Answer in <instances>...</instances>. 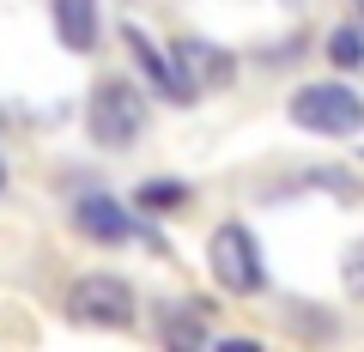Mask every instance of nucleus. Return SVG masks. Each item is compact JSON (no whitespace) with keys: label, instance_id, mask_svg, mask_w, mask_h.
<instances>
[{"label":"nucleus","instance_id":"nucleus-1","mask_svg":"<svg viewBox=\"0 0 364 352\" xmlns=\"http://www.w3.org/2000/svg\"><path fill=\"white\" fill-rule=\"evenodd\" d=\"M85 122H91V140L97 146H134L140 140V128H146V97H140V85H128V79H104L97 92H91V110H85Z\"/></svg>","mask_w":364,"mask_h":352},{"label":"nucleus","instance_id":"nucleus-2","mask_svg":"<svg viewBox=\"0 0 364 352\" xmlns=\"http://www.w3.org/2000/svg\"><path fill=\"white\" fill-rule=\"evenodd\" d=\"M207 261H213V274H219L225 292H261L267 286V267H261V243L249 225H219L207 243Z\"/></svg>","mask_w":364,"mask_h":352},{"label":"nucleus","instance_id":"nucleus-3","mask_svg":"<svg viewBox=\"0 0 364 352\" xmlns=\"http://www.w3.org/2000/svg\"><path fill=\"white\" fill-rule=\"evenodd\" d=\"M67 316L85 328H128L134 322V286L122 274H85L67 292Z\"/></svg>","mask_w":364,"mask_h":352},{"label":"nucleus","instance_id":"nucleus-4","mask_svg":"<svg viewBox=\"0 0 364 352\" xmlns=\"http://www.w3.org/2000/svg\"><path fill=\"white\" fill-rule=\"evenodd\" d=\"M291 122L310 134H358L364 128V97L352 85H304L291 97Z\"/></svg>","mask_w":364,"mask_h":352},{"label":"nucleus","instance_id":"nucleus-5","mask_svg":"<svg viewBox=\"0 0 364 352\" xmlns=\"http://www.w3.org/2000/svg\"><path fill=\"white\" fill-rule=\"evenodd\" d=\"M176 67H182V92L195 97V92H207V85H225L231 79V61H225L213 43H176Z\"/></svg>","mask_w":364,"mask_h":352},{"label":"nucleus","instance_id":"nucleus-6","mask_svg":"<svg viewBox=\"0 0 364 352\" xmlns=\"http://www.w3.org/2000/svg\"><path fill=\"white\" fill-rule=\"evenodd\" d=\"M73 219H79V231L97 237V243H128V237H134V219L116 207V201H104V195H85Z\"/></svg>","mask_w":364,"mask_h":352},{"label":"nucleus","instance_id":"nucleus-7","mask_svg":"<svg viewBox=\"0 0 364 352\" xmlns=\"http://www.w3.org/2000/svg\"><path fill=\"white\" fill-rule=\"evenodd\" d=\"M49 13H55V31H61V43L73 55H85L97 43V0H49Z\"/></svg>","mask_w":364,"mask_h":352},{"label":"nucleus","instance_id":"nucleus-8","mask_svg":"<svg viewBox=\"0 0 364 352\" xmlns=\"http://www.w3.org/2000/svg\"><path fill=\"white\" fill-rule=\"evenodd\" d=\"M128 49L140 55V67H146V79H152L158 92L170 97V104H188V92H182V79L170 73V61H164V55L152 49V43H146V31H134V25H128Z\"/></svg>","mask_w":364,"mask_h":352},{"label":"nucleus","instance_id":"nucleus-9","mask_svg":"<svg viewBox=\"0 0 364 352\" xmlns=\"http://www.w3.org/2000/svg\"><path fill=\"white\" fill-rule=\"evenodd\" d=\"M134 201H140L146 213H170V207L188 201V188H182L176 176H158V183H140V188H134Z\"/></svg>","mask_w":364,"mask_h":352},{"label":"nucleus","instance_id":"nucleus-10","mask_svg":"<svg viewBox=\"0 0 364 352\" xmlns=\"http://www.w3.org/2000/svg\"><path fill=\"white\" fill-rule=\"evenodd\" d=\"M328 55H334V67H358L364 61V31L358 25H340L334 37H328Z\"/></svg>","mask_w":364,"mask_h":352},{"label":"nucleus","instance_id":"nucleus-11","mask_svg":"<svg viewBox=\"0 0 364 352\" xmlns=\"http://www.w3.org/2000/svg\"><path fill=\"white\" fill-rule=\"evenodd\" d=\"M340 286H346V298H364V237L346 249V261H340Z\"/></svg>","mask_w":364,"mask_h":352},{"label":"nucleus","instance_id":"nucleus-12","mask_svg":"<svg viewBox=\"0 0 364 352\" xmlns=\"http://www.w3.org/2000/svg\"><path fill=\"white\" fill-rule=\"evenodd\" d=\"M213 352H261V346H255V340H237V334H231V340H219Z\"/></svg>","mask_w":364,"mask_h":352}]
</instances>
